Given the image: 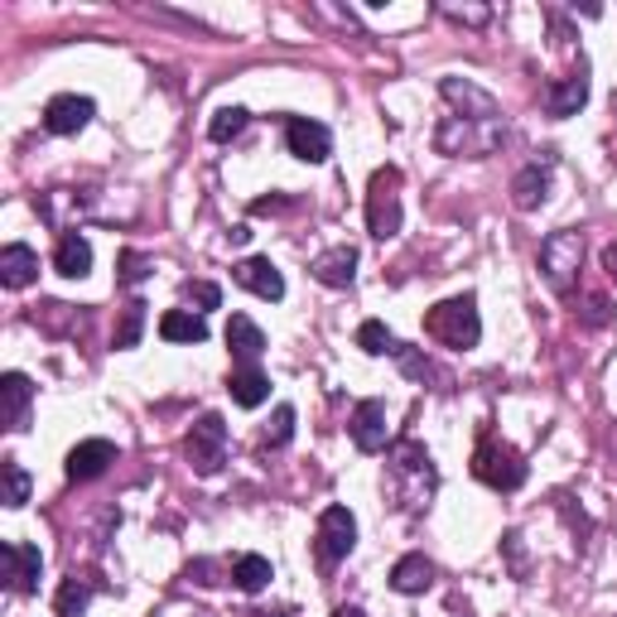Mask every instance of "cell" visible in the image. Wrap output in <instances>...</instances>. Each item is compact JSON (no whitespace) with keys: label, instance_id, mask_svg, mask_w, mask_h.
<instances>
[{"label":"cell","instance_id":"9c48e42d","mask_svg":"<svg viewBox=\"0 0 617 617\" xmlns=\"http://www.w3.org/2000/svg\"><path fill=\"white\" fill-rule=\"evenodd\" d=\"M92 97H78V92H63V97H54L49 107H44V126H49L54 135H78L83 126L92 121Z\"/></svg>","mask_w":617,"mask_h":617},{"label":"cell","instance_id":"7c38bea8","mask_svg":"<svg viewBox=\"0 0 617 617\" xmlns=\"http://www.w3.org/2000/svg\"><path fill=\"white\" fill-rule=\"evenodd\" d=\"M0 401H5V425L15 429H29V405H34V387L25 371H5L0 377Z\"/></svg>","mask_w":617,"mask_h":617},{"label":"cell","instance_id":"7a4b0ae2","mask_svg":"<svg viewBox=\"0 0 617 617\" xmlns=\"http://www.w3.org/2000/svg\"><path fill=\"white\" fill-rule=\"evenodd\" d=\"M579 265H584V232L560 227L541 241V271H545V285H550L555 295H569V289H574Z\"/></svg>","mask_w":617,"mask_h":617},{"label":"cell","instance_id":"484cf974","mask_svg":"<svg viewBox=\"0 0 617 617\" xmlns=\"http://www.w3.org/2000/svg\"><path fill=\"white\" fill-rule=\"evenodd\" d=\"M145 299H131V305L121 309V329H116V347H135L145 333Z\"/></svg>","mask_w":617,"mask_h":617},{"label":"cell","instance_id":"44dd1931","mask_svg":"<svg viewBox=\"0 0 617 617\" xmlns=\"http://www.w3.org/2000/svg\"><path fill=\"white\" fill-rule=\"evenodd\" d=\"M159 337H165V343H207V323L189 309H169L165 319H159Z\"/></svg>","mask_w":617,"mask_h":617},{"label":"cell","instance_id":"52a82bcc","mask_svg":"<svg viewBox=\"0 0 617 617\" xmlns=\"http://www.w3.org/2000/svg\"><path fill=\"white\" fill-rule=\"evenodd\" d=\"M39 569H44V555L39 545H0V579H5L10 593H34L39 589Z\"/></svg>","mask_w":617,"mask_h":617},{"label":"cell","instance_id":"e575fe53","mask_svg":"<svg viewBox=\"0 0 617 617\" xmlns=\"http://www.w3.org/2000/svg\"><path fill=\"white\" fill-rule=\"evenodd\" d=\"M251 617H285V613H251Z\"/></svg>","mask_w":617,"mask_h":617},{"label":"cell","instance_id":"2e32d148","mask_svg":"<svg viewBox=\"0 0 617 617\" xmlns=\"http://www.w3.org/2000/svg\"><path fill=\"white\" fill-rule=\"evenodd\" d=\"M353 275H357V251L353 247H333V251H323L319 261H313V281L329 285V289H347L353 285Z\"/></svg>","mask_w":617,"mask_h":617},{"label":"cell","instance_id":"4dcf8cb0","mask_svg":"<svg viewBox=\"0 0 617 617\" xmlns=\"http://www.w3.org/2000/svg\"><path fill=\"white\" fill-rule=\"evenodd\" d=\"M189 299H193V305H203V309H217V305H223V289H217L213 281H193Z\"/></svg>","mask_w":617,"mask_h":617},{"label":"cell","instance_id":"8fae6325","mask_svg":"<svg viewBox=\"0 0 617 617\" xmlns=\"http://www.w3.org/2000/svg\"><path fill=\"white\" fill-rule=\"evenodd\" d=\"M353 444L363 449V453H381L387 449V405L381 401H363L353 411Z\"/></svg>","mask_w":617,"mask_h":617},{"label":"cell","instance_id":"d6a6232c","mask_svg":"<svg viewBox=\"0 0 617 617\" xmlns=\"http://www.w3.org/2000/svg\"><path fill=\"white\" fill-rule=\"evenodd\" d=\"M603 265H608V275H613V281H617V241H613L608 251H603Z\"/></svg>","mask_w":617,"mask_h":617},{"label":"cell","instance_id":"ba28073f","mask_svg":"<svg viewBox=\"0 0 617 617\" xmlns=\"http://www.w3.org/2000/svg\"><path fill=\"white\" fill-rule=\"evenodd\" d=\"M285 145L295 159H305V165H323V159L333 155V135L323 121H309V116H295V121L285 126Z\"/></svg>","mask_w":617,"mask_h":617},{"label":"cell","instance_id":"d4e9b609","mask_svg":"<svg viewBox=\"0 0 617 617\" xmlns=\"http://www.w3.org/2000/svg\"><path fill=\"white\" fill-rule=\"evenodd\" d=\"M247 121H251V116L241 111V107H223L213 121H207V135H213L217 145H227V141H237V135L247 131Z\"/></svg>","mask_w":617,"mask_h":617},{"label":"cell","instance_id":"9a60e30c","mask_svg":"<svg viewBox=\"0 0 617 617\" xmlns=\"http://www.w3.org/2000/svg\"><path fill=\"white\" fill-rule=\"evenodd\" d=\"M227 347H232V357H237L241 367H256V357L265 353V333L256 329L247 313H232L227 319Z\"/></svg>","mask_w":617,"mask_h":617},{"label":"cell","instance_id":"5b68a950","mask_svg":"<svg viewBox=\"0 0 617 617\" xmlns=\"http://www.w3.org/2000/svg\"><path fill=\"white\" fill-rule=\"evenodd\" d=\"M183 453H189L193 473H203V477H213L217 468H223V463H227V425H223V415L207 411L203 420L189 429V439H183Z\"/></svg>","mask_w":617,"mask_h":617},{"label":"cell","instance_id":"e0dca14e","mask_svg":"<svg viewBox=\"0 0 617 617\" xmlns=\"http://www.w3.org/2000/svg\"><path fill=\"white\" fill-rule=\"evenodd\" d=\"M227 391H232V401H237L241 411H256V405L271 401V377H265L261 367H237L227 377Z\"/></svg>","mask_w":617,"mask_h":617},{"label":"cell","instance_id":"30bf717a","mask_svg":"<svg viewBox=\"0 0 617 617\" xmlns=\"http://www.w3.org/2000/svg\"><path fill=\"white\" fill-rule=\"evenodd\" d=\"M111 463H116L111 439H83V444L68 453V477H73V483H92V477H102Z\"/></svg>","mask_w":617,"mask_h":617},{"label":"cell","instance_id":"83f0119b","mask_svg":"<svg viewBox=\"0 0 617 617\" xmlns=\"http://www.w3.org/2000/svg\"><path fill=\"white\" fill-rule=\"evenodd\" d=\"M0 483H5V507L29 502V473L20 468V463H0Z\"/></svg>","mask_w":617,"mask_h":617},{"label":"cell","instance_id":"f1b7e54d","mask_svg":"<svg viewBox=\"0 0 617 617\" xmlns=\"http://www.w3.org/2000/svg\"><path fill=\"white\" fill-rule=\"evenodd\" d=\"M289 435H295V405H281V411H275V420L265 425V444H289Z\"/></svg>","mask_w":617,"mask_h":617},{"label":"cell","instance_id":"836d02e7","mask_svg":"<svg viewBox=\"0 0 617 617\" xmlns=\"http://www.w3.org/2000/svg\"><path fill=\"white\" fill-rule=\"evenodd\" d=\"M333 617H367V613H363V608H337Z\"/></svg>","mask_w":617,"mask_h":617},{"label":"cell","instance_id":"d6986e66","mask_svg":"<svg viewBox=\"0 0 617 617\" xmlns=\"http://www.w3.org/2000/svg\"><path fill=\"white\" fill-rule=\"evenodd\" d=\"M54 271H58V275H68V281H83V275L92 271V247H87L83 232H68V237L58 241V251H54Z\"/></svg>","mask_w":617,"mask_h":617},{"label":"cell","instance_id":"603a6c76","mask_svg":"<svg viewBox=\"0 0 617 617\" xmlns=\"http://www.w3.org/2000/svg\"><path fill=\"white\" fill-rule=\"evenodd\" d=\"M232 584L241 593H261L271 584V560H265V555H241V560L232 565Z\"/></svg>","mask_w":617,"mask_h":617},{"label":"cell","instance_id":"cb8c5ba5","mask_svg":"<svg viewBox=\"0 0 617 617\" xmlns=\"http://www.w3.org/2000/svg\"><path fill=\"white\" fill-rule=\"evenodd\" d=\"M87 603H92V589L83 584V579H63V589H58L54 608H58V617H83Z\"/></svg>","mask_w":617,"mask_h":617},{"label":"cell","instance_id":"7402d4cb","mask_svg":"<svg viewBox=\"0 0 617 617\" xmlns=\"http://www.w3.org/2000/svg\"><path fill=\"white\" fill-rule=\"evenodd\" d=\"M545 193H550V169H541V165H526V169L517 174V183H511L517 207H541Z\"/></svg>","mask_w":617,"mask_h":617},{"label":"cell","instance_id":"8992f818","mask_svg":"<svg viewBox=\"0 0 617 617\" xmlns=\"http://www.w3.org/2000/svg\"><path fill=\"white\" fill-rule=\"evenodd\" d=\"M353 545H357L353 511H347V507H329L319 517V565L333 569L337 560H347V555H353Z\"/></svg>","mask_w":617,"mask_h":617},{"label":"cell","instance_id":"6da1fadb","mask_svg":"<svg viewBox=\"0 0 617 617\" xmlns=\"http://www.w3.org/2000/svg\"><path fill=\"white\" fill-rule=\"evenodd\" d=\"M425 333L439 337L444 347H473L483 337V319H477V299L473 295H459V299H444L425 313Z\"/></svg>","mask_w":617,"mask_h":617},{"label":"cell","instance_id":"f546056e","mask_svg":"<svg viewBox=\"0 0 617 617\" xmlns=\"http://www.w3.org/2000/svg\"><path fill=\"white\" fill-rule=\"evenodd\" d=\"M116 275H121V285H141L150 275V261L141 251H121V261H116Z\"/></svg>","mask_w":617,"mask_h":617},{"label":"cell","instance_id":"277c9868","mask_svg":"<svg viewBox=\"0 0 617 617\" xmlns=\"http://www.w3.org/2000/svg\"><path fill=\"white\" fill-rule=\"evenodd\" d=\"M367 232L377 241H391L401 232V174L391 165L371 174V193H367Z\"/></svg>","mask_w":617,"mask_h":617},{"label":"cell","instance_id":"3957f363","mask_svg":"<svg viewBox=\"0 0 617 617\" xmlns=\"http://www.w3.org/2000/svg\"><path fill=\"white\" fill-rule=\"evenodd\" d=\"M473 473L483 477L493 493H517V487L526 483V459L511 444H502V439H483L473 453Z\"/></svg>","mask_w":617,"mask_h":617},{"label":"cell","instance_id":"ac0fdd59","mask_svg":"<svg viewBox=\"0 0 617 617\" xmlns=\"http://www.w3.org/2000/svg\"><path fill=\"white\" fill-rule=\"evenodd\" d=\"M541 97H545V111H550V116H574V111L589 102V78H584V68H579L574 78H565V83H550V87L541 92Z\"/></svg>","mask_w":617,"mask_h":617},{"label":"cell","instance_id":"4fadbf2b","mask_svg":"<svg viewBox=\"0 0 617 617\" xmlns=\"http://www.w3.org/2000/svg\"><path fill=\"white\" fill-rule=\"evenodd\" d=\"M232 275H237V285L251 289V295H261V299H285V275L275 271L265 256H251V261H241Z\"/></svg>","mask_w":617,"mask_h":617},{"label":"cell","instance_id":"1f68e13d","mask_svg":"<svg viewBox=\"0 0 617 617\" xmlns=\"http://www.w3.org/2000/svg\"><path fill=\"white\" fill-rule=\"evenodd\" d=\"M589 323H608V299H589Z\"/></svg>","mask_w":617,"mask_h":617},{"label":"cell","instance_id":"4316f807","mask_svg":"<svg viewBox=\"0 0 617 617\" xmlns=\"http://www.w3.org/2000/svg\"><path fill=\"white\" fill-rule=\"evenodd\" d=\"M357 347L371 353V357H381V353H395V337H391V329L381 319H367L363 329H357Z\"/></svg>","mask_w":617,"mask_h":617},{"label":"cell","instance_id":"5bb4252c","mask_svg":"<svg viewBox=\"0 0 617 617\" xmlns=\"http://www.w3.org/2000/svg\"><path fill=\"white\" fill-rule=\"evenodd\" d=\"M34 275H39V256L25 241H10L5 251H0V285L5 289H25L34 285Z\"/></svg>","mask_w":617,"mask_h":617},{"label":"cell","instance_id":"ffe728a7","mask_svg":"<svg viewBox=\"0 0 617 617\" xmlns=\"http://www.w3.org/2000/svg\"><path fill=\"white\" fill-rule=\"evenodd\" d=\"M435 584V565L425 560V555H405V560H395L391 569V589L405 593V598H415V593H425Z\"/></svg>","mask_w":617,"mask_h":617}]
</instances>
